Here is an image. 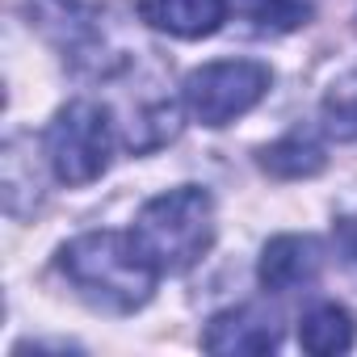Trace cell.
Instances as JSON below:
<instances>
[{
    "label": "cell",
    "instance_id": "cell-7",
    "mask_svg": "<svg viewBox=\"0 0 357 357\" xmlns=\"http://www.w3.org/2000/svg\"><path fill=\"white\" fill-rule=\"evenodd\" d=\"M139 17L172 38H211L227 22V0H139Z\"/></svg>",
    "mask_w": 357,
    "mask_h": 357
},
{
    "label": "cell",
    "instance_id": "cell-3",
    "mask_svg": "<svg viewBox=\"0 0 357 357\" xmlns=\"http://www.w3.org/2000/svg\"><path fill=\"white\" fill-rule=\"evenodd\" d=\"M114 155V122L97 101H72L47 126V164L63 185H93Z\"/></svg>",
    "mask_w": 357,
    "mask_h": 357
},
{
    "label": "cell",
    "instance_id": "cell-5",
    "mask_svg": "<svg viewBox=\"0 0 357 357\" xmlns=\"http://www.w3.org/2000/svg\"><path fill=\"white\" fill-rule=\"evenodd\" d=\"M324 269V248L319 240L311 236H278L265 244L261 252V265H257V278L269 294H294V290H307Z\"/></svg>",
    "mask_w": 357,
    "mask_h": 357
},
{
    "label": "cell",
    "instance_id": "cell-4",
    "mask_svg": "<svg viewBox=\"0 0 357 357\" xmlns=\"http://www.w3.org/2000/svg\"><path fill=\"white\" fill-rule=\"evenodd\" d=\"M269 84L273 76L257 59H215L185 76V105L202 126H227L261 105Z\"/></svg>",
    "mask_w": 357,
    "mask_h": 357
},
{
    "label": "cell",
    "instance_id": "cell-8",
    "mask_svg": "<svg viewBox=\"0 0 357 357\" xmlns=\"http://www.w3.org/2000/svg\"><path fill=\"white\" fill-rule=\"evenodd\" d=\"M261 168L269 176H282V181H298V176H315L324 168V143L311 130H290L278 143H269L261 151Z\"/></svg>",
    "mask_w": 357,
    "mask_h": 357
},
{
    "label": "cell",
    "instance_id": "cell-2",
    "mask_svg": "<svg viewBox=\"0 0 357 357\" xmlns=\"http://www.w3.org/2000/svg\"><path fill=\"white\" fill-rule=\"evenodd\" d=\"M130 236L143 248V257L155 265L160 278L164 273H185L215 244V202L198 185L168 190V194L151 198L139 211Z\"/></svg>",
    "mask_w": 357,
    "mask_h": 357
},
{
    "label": "cell",
    "instance_id": "cell-12",
    "mask_svg": "<svg viewBox=\"0 0 357 357\" xmlns=\"http://www.w3.org/2000/svg\"><path fill=\"white\" fill-rule=\"evenodd\" d=\"M336 252L344 257V265L357 269V215H349V219L336 223Z\"/></svg>",
    "mask_w": 357,
    "mask_h": 357
},
{
    "label": "cell",
    "instance_id": "cell-10",
    "mask_svg": "<svg viewBox=\"0 0 357 357\" xmlns=\"http://www.w3.org/2000/svg\"><path fill=\"white\" fill-rule=\"evenodd\" d=\"M236 13L257 34H290V30L307 26L311 5L307 0H236Z\"/></svg>",
    "mask_w": 357,
    "mask_h": 357
},
{
    "label": "cell",
    "instance_id": "cell-11",
    "mask_svg": "<svg viewBox=\"0 0 357 357\" xmlns=\"http://www.w3.org/2000/svg\"><path fill=\"white\" fill-rule=\"evenodd\" d=\"M324 130L340 143H353L357 139V63L332 80V89L324 93Z\"/></svg>",
    "mask_w": 357,
    "mask_h": 357
},
{
    "label": "cell",
    "instance_id": "cell-1",
    "mask_svg": "<svg viewBox=\"0 0 357 357\" xmlns=\"http://www.w3.org/2000/svg\"><path fill=\"white\" fill-rule=\"evenodd\" d=\"M59 273L68 286L105 315H135L155 290V265L143 257L130 231H89L59 248Z\"/></svg>",
    "mask_w": 357,
    "mask_h": 357
},
{
    "label": "cell",
    "instance_id": "cell-6",
    "mask_svg": "<svg viewBox=\"0 0 357 357\" xmlns=\"http://www.w3.org/2000/svg\"><path fill=\"white\" fill-rule=\"evenodd\" d=\"M282 340V328L273 315L257 311V307H231L219 311L202 336V344L211 353H273Z\"/></svg>",
    "mask_w": 357,
    "mask_h": 357
},
{
    "label": "cell",
    "instance_id": "cell-9",
    "mask_svg": "<svg viewBox=\"0 0 357 357\" xmlns=\"http://www.w3.org/2000/svg\"><path fill=\"white\" fill-rule=\"evenodd\" d=\"M298 344L315 357H328V353H344L353 344V319L344 307L336 303H319L303 315L298 324Z\"/></svg>",
    "mask_w": 357,
    "mask_h": 357
}]
</instances>
